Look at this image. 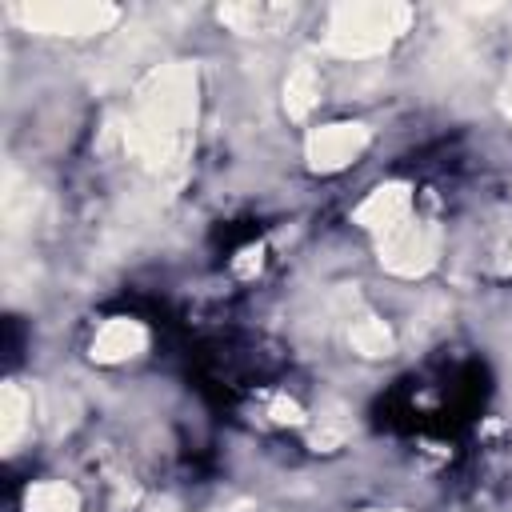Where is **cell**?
<instances>
[{
  "label": "cell",
  "mask_w": 512,
  "mask_h": 512,
  "mask_svg": "<svg viewBox=\"0 0 512 512\" xmlns=\"http://www.w3.org/2000/svg\"><path fill=\"white\" fill-rule=\"evenodd\" d=\"M360 148H364V128H356V124H332V128H320L308 140L312 164H324V168H336V164L352 160Z\"/></svg>",
  "instance_id": "cell-1"
},
{
  "label": "cell",
  "mask_w": 512,
  "mask_h": 512,
  "mask_svg": "<svg viewBox=\"0 0 512 512\" xmlns=\"http://www.w3.org/2000/svg\"><path fill=\"white\" fill-rule=\"evenodd\" d=\"M140 344H144V332H140V324H132V320H112V324L96 336V352H100L104 360L132 356Z\"/></svg>",
  "instance_id": "cell-2"
},
{
  "label": "cell",
  "mask_w": 512,
  "mask_h": 512,
  "mask_svg": "<svg viewBox=\"0 0 512 512\" xmlns=\"http://www.w3.org/2000/svg\"><path fill=\"white\" fill-rule=\"evenodd\" d=\"M112 12L108 8H40V12H28V20L36 24H52V28H80L88 20H108Z\"/></svg>",
  "instance_id": "cell-3"
},
{
  "label": "cell",
  "mask_w": 512,
  "mask_h": 512,
  "mask_svg": "<svg viewBox=\"0 0 512 512\" xmlns=\"http://www.w3.org/2000/svg\"><path fill=\"white\" fill-rule=\"evenodd\" d=\"M76 496L64 484H40L28 492V512H72Z\"/></svg>",
  "instance_id": "cell-4"
},
{
  "label": "cell",
  "mask_w": 512,
  "mask_h": 512,
  "mask_svg": "<svg viewBox=\"0 0 512 512\" xmlns=\"http://www.w3.org/2000/svg\"><path fill=\"white\" fill-rule=\"evenodd\" d=\"M352 344L364 356H384L392 348V336H388V328L380 320H360V324H352Z\"/></svg>",
  "instance_id": "cell-5"
},
{
  "label": "cell",
  "mask_w": 512,
  "mask_h": 512,
  "mask_svg": "<svg viewBox=\"0 0 512 512\" xmlns=\"http://www.w3.org/2000/svg\"><path fill=\"white\" fill-rule=\"evenodd\" d=\"M288 112L292 116H304L308 112V104H312V96H316V76H312V68H296L292 76H288Z\"/></svg>",
  "instance_id": "cell-6"
},
{
  "label": "cell",
  "mask_w": 512,
  "mask_h": 512,
  "mask_svg": "<svg viewBox=\"0 0 512 512\" xmlns=\"http://www.w3.org/2000/svg\"><path fill=\"white\" fill-rule=\"evenodd\" d=\"M20 412H24V400H20L16 388H8V392H4V440H8V444H12L16 432H20Z\"/></svg>",
  "instance_id": "cell-7"
}]
</instances>
